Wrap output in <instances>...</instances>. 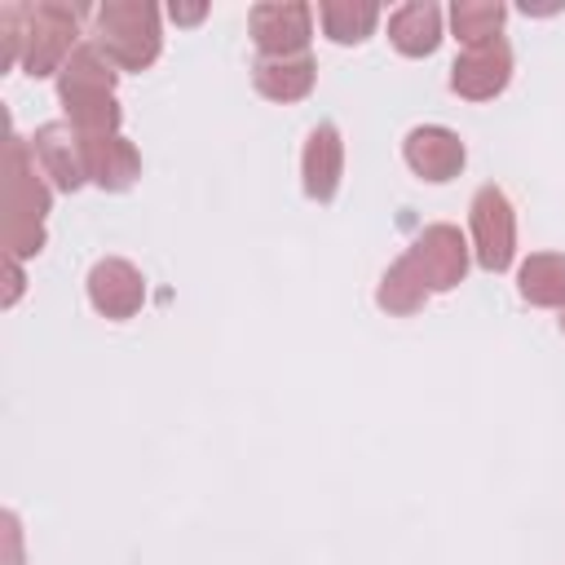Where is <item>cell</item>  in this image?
<instances>
[{
  "mask_svg": "<svg viewBox=\"0 0 565 565\" xmlns=\"http://www.w3.org/2000/svg\"><path fill=\"white\" fill-rule=\"evenodd\" d=\"M49 203H53V194L44 185L35 154H31V141L13 132L9 150H4V256L26 260V256L44 252Z\"/></svg>",
  "mask_w": 565,
  "mask_h": 565,
  "instance_id": "obj_1",
  "label": "cell"
},
{
  "mask_svg": "<svg viewBox=\"0 0 565 565\" xmlns=\"http://www.w3.org/2000/svg\"><path fill=\"white\" fill-rule=\"evenodd\" d=\"M93 44L115 62V71H146L163 49L159 9L150 0H106L93 9Z\"/></svg>",
  "mask_w": 565,
  "mask_h": 565,
  "instance_id": "obj_2",
  "label": "cell"
},
{
  "mask_svg": "<svg viewBox=\"0 0 565 565\" xmlns=\"http://www.w3.org/2000/svg\"><path fill=\"white\" fill-rule=\"evenodd\" d=\"M79 18H84V9L66 4V0L26 4V13H22V71L31 79L57 75L66 66V57L84 44L79 40Z\"/></svg>",
  "mask_w": 565,
  "mask_h": 565,
  "instance_id": "obj_3",
  "label": "cell"
},
{
  "mask_svg": "<svg viewBox=\"0 0 565 565\" xmlns=\"http://www.w3.org/2000/svg\"><path fill=\"white\" fill-rule=\"evenodd\" d=\"M472 225V256L486 274H503L516 256V212L499 185H481L468 203Z\"/></svg>",
  "mask_w": 565,
  "mask_h": 565,
  "instance_id": "obj_4",
  "label": "cell"
},
{
  "mask_svg": "<svg viewBox=\"0 0 565 565\" xmlns=\"http://www.w3.org/2000/svg\"><path fill=\"white\" fill-rule=\"evenodd\" d=\"M406 256H411V265L419 269V278H424L428 291H455V287L463 282V274H468L472 247H468V238L459 234V225L437 221V225H424V230L411 238Z\"/></svg>",
  "mask_w": 565,
  "mask_h": 565,
  "instance_id": "obj_5",
  "label": "cell"
},
{
  "mask_svg": "<svg viewBox=\"0 0 565 565\" xmlns=\"http://www.w3.org/2000/svg\"><path fill=\"white\" fill-rule=\"evenodd\" d=\"M247 26L260 57H296V53H309L313 9L305 0H260L252 4Z\"/></svg>",
  "mask_w": 565,
  "mask_h": 565,
  "instance_id": "obj_6",
  "label": "cell"
},
{
  "mask_svg": "<svg viewBox=\"0 0 565 565\" xmlns=\"http://www.w3.org/2000/svg\"><path fill=\"white\" fill-rule=\"evenodd\" d=\"M508 79H512V44L503 35L472 44L450 62V88L463 102H490L508 88Z\"/></svg>",
  "mask_w": 565,
  "mask_h": 565,
  "instance_id": "obj_7",
  "label": "cell"
},
{
  "mask_svg": "<svg viewBox=\"0 0 565 565\" xmlns=\"http://www.w3.org/2000/svg\"><path fill=\"white\" fill-rule=\"evenodd\" d=\"M88 305L110 318V322H124V318H137L141 305H146V278L132 260L124 256H102L93 269H88Z\"/></svg>",
  "mask_w": 565,
  "mask_h": 565,
  "instance_id": "obj_8",
  "label": "cell"
},
{
  "mask_svg": "<svg viewBox=\"0 0 565 565\" xmlns=\"http://www.w3.org/2000/svg\"><path fill=\"white\" fill-rule=\"evenodd\" d=\"M402 159H406V168H411L419 181L441 185V181H450V177L463 172L468 150H463V141H459L455 128H446V124H419V128L406 132Z\"/></svg>",
  "mask_w": 565,
  "mask_h": 565,
  "instance_id": "obj_9",
  "label": "cell"
},
{
  "mask_svg": "<svg viewBox=\"0 0 565 565\" xmlns=\"http://www.w3.org/2000/svg\"><path fill=\"white\" fill-rule=\"evenodd\" d=\"M31 154H35V163H40V172H44L57 190L75 194L79 185H88V177H84V141H79V132H75L66 119L40 124L35 137H31Z\"/></svg>",
  "mask_w": 565,
  "mask_h": 565,
  "instance_id": "obj_10",
  "label": "cell"
},
{
  "mask_svg": "<svg viewBox=\"0 0 565 565\" xmlns=\"http://www.w3.org/2000/svg\"><path fill=\"white\" fill-rule=\"evenodd\" d=\"M344 181V137L335 124H318L300 150V185L313 203H331Z\"/></svg>",
  "mask_w": 565,
  "mask_h": 565,
  "instance_id": "obj_11",
  "label": "cell"
},
{
  "mask_svg": "<svg viewBox=\"0 0 565 565\" xmlns=\"http://www.w3.org/2000/svg\"><path fill=\"white\" fill-rule=\"evenodd\" d=\"M79 141H84V177H88V185H97L106 194L132 190V181L141 177V154L124 132L79 137Z\"/></svg>",
  "mask_w": 565,
  "mask_h": 565,
  "instance_id": "obj_12",
  "label": "cell"
},
{
  "mask_svg": "<svg viewBox=\"0 0 565 565\" xmlns=\"http://www.w3.org/2000/svg\"><path fill=\"white\" fill-rule=\"evenodd\" d=\"M252 84L260 97L269 102H300L313 93L318 84V62L309 53H296V57H256L252 62Z\"/></svg>",
  "mask_w": 565,
  "mask_h": 565,
  "instance_id": "obj_13",
  "label": "cell"
},
{
  "mask_svg": "<svg viewBox=\"0 0 565 565\" xmlns=\"http://www.w3.org/2000/svg\"><path fill=\"white\" fill-rule=\"evenodd\" d=\"M388 40L402 57H428L441 44V9L433 0H411L388 13Z\"/></svg>",
  "mask_w": 565,
  "mask_h": 565,
  "instance_id": "obj_14",
  "label": "cell"
},
{
  "mask_svg": "<svg viewBox=\"0 0 565 565\" xmlns=\"http://www.w3.org/2000/svg\"><path fill=\"white\" fill-rule=\"evenodd\" d=\"M516 291L534 309H565V256L561 252H534L516 269Z\"/></svg>",
  "mask_w": 565,
  "mask_h": 565,
  "instance_id": "obj_15",
  "label": "cell"
},
{
  "mask_svg": "<svg viewBox=\"0 0 565 565\" xmlns=\"http://www.w3.org/2000/svg\"><path fill=\"white\" fill-rule=\"evenodd\" d=\"M115 79H119L115 62L93 40H84L66 57V66L57 71V97H71V93H115Z\"/></svg>",
  "mask_w": 565,
  "mask_h": 565,
  "instance_id": "obj_16",
  "label": "cell"
},
{
  "mask_svg": "<svg viewBox=\"0 0 565 565\" xmlns=\"http://www.w3.org/2000/svg\"><path fill=\"white\" fill-rule=\"evenodd\" d=\"M428 296H433V291L424 287V278H419V269L411 265L406 252L380 274V287H375V305H380L384 313H393V318H411V313H419Z\"/></svg>",
  "mask_w": 565,
  "mask_h": 565,
  "instance_id": "obj_17",
  "label": "cell"
},
{
  "mask_svg": "<svg viewBox=\"0 0 565 565\" xmlns=\"http://www.w3.org/2000/svg\"><path fill=\"white\" fill-rule=\"evenodd\" d=\"M318 22L331 44H362L380 22V4L375 0H322Z\"/></svg>",
  "mask_w": 565,
  "mask_h": 565,
  "instance_id": "obj_18",
  "label": "cell"
},
{
  "mask_svg": "<svg viewBox=\"0 0 565 565\" xmlns=\"http://www.w3.org/2000/svg\"><path fill=\"white\" fill-rule=\"evenodd\" d=\"M57 102L66 110V124L79 137H110L124 124V110H119L115 93H71V97H57Z\"/></svg>",
  "mask_w": 565,
  "mask_h": 565,
  "instance_id": "obj_19",
  "label": "cell"
},
{
  "mask_svg": "<svg viewBox=\"0 0 565 565\" xmlns=\"http://www.w3.org/2000/svg\"><path fill=\"white\" fill-rule=\"evenodd\" d=\"M503 18H508L503 0H455L450 4V31H455V40L463 49L494 40L503 31Z\"/></svg>",
  "mask_w": 565,
  "mask_h": 565,
  "instance_id": "obj_20",
  "label": "cell"
},
{
  "mask_svg": "<svg viewBox=\"0 0 565 565\" xmlns=\"http://www.w3.org/2000/svg\"><path fill=\"white\" fill-rule=\"evenodd\" d=\"M22 13L26 4H0V66L22 62Z\"/></svg>",
  "mask_w": 565,
  "mask_h": 565,
  "instance_id": "obj_21",
  "label": "cell"
},
{
  "mask_svg": "<svg viewBox=\"0 0 565 565\" xmlns=\"http://www.w3.org/2000/svg\"><path fill=\"white\" fill-rule=\"evenodd\" d=\"M4 274H9V287H4V305H13L18 296H22V260H13V256H4Z\"/></svg>",
  "mask_w": 565,
  "mask_h": 565,
  "instance_id": "obj_22",
  "label": "cell"
},
{
  "mask_svg": "<svg viewBox=\"0 0 565 565\" xmlns=\"http://www.w3.org/2000/svg\"><path fill=\"white\" fill-rule=\"evenodd\" d=\"M168 13H172V22H199L207 13V4H168Z\"/></svg>",
  "mask_w": 565,
  "mask_h": 565,
  "instance_id": "obj_23",
  "label": "cell"
},
{
  "mask_svg": "<svg viewBox=\"0 0 565 565\" xmlns=\"http://www.w3.org/2000/svg\"><path fill=\"white\" fill-rule=\"evenodd\" d=\"M561 331H565V309H561Z\"/></svg>",
  "mask_w": 565,
  "mask_h": 565,
  "instance_id": "obj_24",
  "label": "cell"
}]
</instances>
